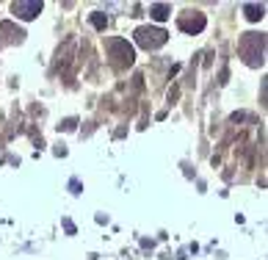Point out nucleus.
<instances>
[{
  "mask_svg": "<svg viewBox=\"0 0 268 260\" xmlns=\"http://www.w3.org/2000/svg\"><path fill=\"white\" fill-rule=\"evenodd\" d=\"M263 50H265V36L263 33H243L241 53H243V58H246V64L260 67V64H263Z\"/></svg>",
  "mask_w": 268,
  "mask_h": 260,
  "instance_id": "obj_1",
  "label": "nucleus"
},
{
  "mask_svg": "<svg viewBox=\"0 0 268 260\" xmlns=\"http://www.w3.org/2000/svg\"><path fill=\"white\" fill-rule=\"evenodd\" d=\"M136 42L144 47V50H158L169 42V33L163 28H138L136 31Z\"/></svg>",
  "mask_w": 268,
  "mask_h": 260,
  "instance_id": "obj_2",
  "label": "nucleus"
},
{
  "mask_svg": "<svg viewBox=\"0 0 268 260\" xmlns=\"http://www.w3.org/2000/svg\"><path fill=\"white\" fill-rule=\"evenodd\" d=\"M108 53H111V58H114L119 67H130L133 64V58H136V53H133V47L125 42V39H111L108 42Z\"/></svg>",
  "mask_w": 268,
  "mask_h": 260,
  "instance_id": "obj_3",
  "label": "nucleus"
},
{
  "mask_svg": "<svg viewBox=\"0 0 268 260\" xmlns=\"http://www.w3.org/2000/svg\"><path fill=\"white\" fill-rule=\"evenodd\" d=\"M11 11H14L20 20H33L36 14H42V3H39V0H20V3L11 6Z\"/></svg>",
  "mask_w": 268,
  "mask_h": 260,
  "instance_id": "obj_4",
  "label": "nucleus"
},
{
  "mask_svg": "<svg viewBox=\"0 0 268 260\" xmlns=\"http://www.w3.org/2000/svg\"><path fill=\"white\" fill-rule=\"evenodd\" d=\"M180 28L185 33H199L205 28V17L202 14H194V17H180Z\"/></svg>",
  "mask_w": 268,
  "mask_h": 260,
  "instance_id": "obj_5",
  "label": "nucleus"
},
{
  "mask_svg": "<svg viewBox=\"0 0 268 260\" xmlns=\"http://www.w3.org/2000/svg\"><path fill=\"white\" fill-rule=\"evenodd\" d=\"M243 11H246V17H249V20H252V22H257V20H263V17H265V6L263 3H246V6H243Z\"/></svg>",
  "mask_w": 268,
  "mask_h": 260,
  "instance_id": "obj_6",
  "label": "nucleus"
},
{
  "mask_svg": "<svg viewBox=\"0 0 268 260\" xmlns=\"http://www.w3.org/2000/svg\"><path fill=\"white\" fill-rule=\"evenodd\" d=\"M169 6H163V3H155V6H149V14H152V20H158V22H163L169 17Z\"/></svg>",
  "mask_w": 268,
  "mask_h": 260,
  "instance_id": "obj_7",
  "label": "nucleus"
},
{
  "mask_svg": "<svg viewBox=\"0 0 268 260\" xmlns=\"http://www.w3.org/2000/svg\"><path fill=\"white\" fill-rule=\"evenodd\" d=\"M91 25H94V28H100V31H102V28L108 25V17H105V14H100V11H97V14H91Z\"/></svg>",
  "mask_w": 268,
  "mask_h": 260,
  "instance_id": "obj_8",
  "label": "nucleus"
}]
</instances>
